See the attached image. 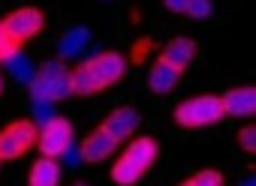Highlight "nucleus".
Returning a JSON list of instances; mask_svg holds the SVG:
<instances>
[{
  "label": "nucleus",
  "mask_w": 256,
  "mask_h": 186,
  "mask_svg": "<svg viewBox=\"0 0 256 186\" xmlns=\"http://www.w3.org/2000/svg\"><path fill=\"white\" fill-rule=\"evenodd\" d=\"M124 72H126V57L120 51H102L88 63H82L78 69H70L72 96H96L106 87L118 84Z\"/></svg>",
  "instance_id": "1"
},
{
  "label": "nucleus",
  "mask_w": 256,
  "mask_h": 186,
  "mask_svg": "<svg viewBox=\"0 0 256 186\" xmlns=\"http://www.w3.org/2000/svg\"><path fill=\"white\" fill-rule=\"evenodd\" d=\"M157 156H160V144L151 135H142V138L130 141L120 150V156L114 159V165H112V174H108L112 183L114 186H136L151 171Z\"/></svg>",
  "instance_id": "2"
},
{
  "label": "nucleus",
  "mask_w": 256,
  "mask_h": 186,
  "mask_svg": "<svg viewBox=\"0 0 256 186\" xmlns=\"http://www.w3.org/2000/svg\"><path fill=\"white\" fill-rule=\"evenodd\" d=\"M30 99H46V102H60L72 96V81H70V69L64 66V60H46L40 69H34L30 75Z\"/></svg>",
  "instance_id": "3"
},
{
  "label": "nucleus",
  "mask_w": 256,
  "mask_h": 186,
  "mask_svg": "<svg viewBox=\"0 0 256 186\" xmlns=\"http://www.w3.org/2000/svg\"><path fill=\"white\" fill-rule=\"evenodd\" d=\"M172 117L184 129H202V126H214V123L223 120V105H220V96L199 93V96H190V99L178 102Z\"/></svg>",
  "instance_id": "4"
},
{
  "label": "nucleus",
  "mask_w": 256,
  "mask_h": 186,
  "mask_svg": "<svg viewBox=\"0 0 256 186\" xmlns=\"http://www.w3.org/2000/svg\"><path fill=\"white\" fill-rule=\"evenodd\" d=\"M72 144H76V129H72V123L66 120V117H52V120H46L40 129H36V144L34 147H40V156H48V159H60V156H66L70 150H72Z\"/></svg>",
  "instance_id": "5"
},
{
  "label": "nucleus",
  "mask_w": 256,
  "mask_h": 186,
  "mask_svg": "<svg viewBox=\"0 0 256 186\" xmlns=\"http://www.w3.org/2000/svg\"><path fill=\"white\" fill-rule=\"evenodd\" d=\"M36 123L30 117H22V120H12L0 129V162H12V159H22L34 144H36Z\"/></svg>",
  "instance_id": "6"
},
{
  "label": "nucleus",
  "mask_w": 256,
  "mask_h": 186,
  "mask_svg": "<svg viewBox=\"0 0 256 186\" xmlns=\"http://www.w3.org/2000/svg\"><path fill=\"white\" fill-rule=\"evenodd\" d=\"M0 27H4V33L10 39H16L18 45H24V42H30L46 27V15L36 6H18L6 18H0Z\"/></svg>",
  "instance_id": "7"
},
{
  "label": "nucleus",
  "mask_w": 256,
  "mask_h": 186,
  "mask_svg": "<svg viewBox=\"0 0 256 186\" xmlns=\"http://www.w3.org/2000/svg\"><path fill=\"white\" fill-rule=\"evenodd\" d=\"M118 138L108 132V129H102V126H96L94 132H88V138L78 144V156H82V162H88V165H96V162H106L114 150H118Z\"/></svg>",
  "instance_id": "8"
},
{
  "label": "nucleus",
  "mask_w": 256,
  "mask_h": 186,
  "mask_svg": "<svg viewBox=\"0 0 256 186\" xmlns=\"http://www.w3.org/2000/svg\"><path fill=\"white\" fill-rule=\"evenodd\" d=\"M220 105H223V117H253L256 114V87L253 84L232 87V90L220 93Z\"/></svg>",
  "instance_id": "9"
},
{
  "label": "nucleus",
  "mask_w": 256,
  "mask_h": 186,
  "mask_svg": "<svg viewBox=\"0 0 256 186\" xmlns=\"http://www.w3.org/2000/svg\"><path fill=\"white\" fill-rule=\"evenodd\" d=\"M139 123H142V114H139L133 105H118V108H112V111L106 114V120H102L100 126L108 129L118 141H124V138H133V135H136Z\"/></svg>",
  "instance_id": "10"
},
{
  "label": "nucleus",
  "mask_w": 256,
  "mask_h": 186,
  "mask_svg": "<svg viewBox=\"0 0 256 186\" xmlns=\"http://www.w3.org/2000/svg\"><path fill=\"white\" fill-rule=\"evenodd\" d=\"M196 51H199V45H196L193 36H172V39L166 42L160 60H166L169 66H175L178 72H184V69L196 60Z\"/></svg>",
  "instance_id": "11"
},
{
  "label": "nucleus",
  "mask_w": 256,
  "mask_h": 186,
  "mask_svg": "<svg viewBox=\"0 0 256 186\" xmlns=\"http://www.w3.org/2000/svg\"><path fill=\"white\" fill-rule=\"evenodd\" d=\"M28 186H60V162L48 159V156H40L30 165Z\"/></svg>",
  "instance_id": "12"
},
{
  "label": "nucleus",
  "mask_w": 256,
  "mask_h": 186,
  "mask_svg": "<svg viewBox=\"0 0 256 186\" xmlns=\"http://www.w3.org/2000/svg\"><path fill=\"white\" fill-rule=\"evenodd\" d=\"M90 42V30L88 27H72L60 36L58 42V60H70V57H78Z\"/></svg>",
  "instance_id": "13"
},
{
  "label": "nucleus",
  "mask_w": 256,
  "mask_h": 186,
  "mask_svg": "<svg viewBox=\"0 0 256 186\" xmlns=\"http://www.w3.org/2000/svg\"><path fill=\"white\" fill-rule=\"evenodd\" d=\"M178 78H181V72L175 66H169L166 60H154V66L148 69V87L154 93H169L178 84Z\"/></svg>",
  "instance_id": "14"
},
{
  "label": "nucleus",
  "mask_w": 256,
  "mask_h": 186,
  "mask_svg": "<svg viewBox=\"0 0 256 186\" xmlns=\"http://www.w3.org/2000/svg\"><path fill=\"white\" fill-rule=\"evenodd\" d=\"M178 186H226V177H223L217 168H202V171H196L193 177L181 180Z\"/></svg>",
  "instance_id": "15"
},
{
  "label": "nucleus",
  "mask_w": 256,
  "mask_h": 186,
  "mask_svg": "<svg viewBox=\"0 0 256 186\" xmlns=\"http://www.w3.org/2000/svg\"><path fill=\"white\" fill-rule=\"evenodd\" d=\"M6 63H10V72H12V78H16V81H30V75H34V66H30V60H28V57H22V54H12Z\"/></svg>",
  "instance_id": "16"
},
{
  "label": "nucleus",
  "mask_w": 256,
  "mask_h": 186,
  "mask_svg": "<svg viewBox=\"0 0 256 186\" xmlns=\"http://www.w3.org/2000/svg\"><path fill=\"white\" fill-rule=\"evenodd\" d=\"M151 45H154V39L151 36H139L136 42H133V48H130V57H126V63H145V57H148V51H151Z\"/></svg>",
  "instance_id": "17"
},
{
  "label": "nucleus",
  "mask_w": 256,
  "mask_h": 186,
  "mask_svg": "<svg viewBox=\"0 0 256 186\" xmlns=\"http://www.w3.org/2000/svg\"><path fill=\"white\" fill-rule=\"evenodd\" d=\"M211 0H187V9H184V15H190L193 21H205L208 15H211Z\"/></svg>",
  "instance_id": "18"
},
{
  "label": "nucleus",
  "mask_w": 256,
  "mask_h": 186,
  "mask_svg": "<svg viewBox=\"0 0 256 186\" xmlns=\"http://www.w3.org/2000/svg\"><path fill=\"white\" fill-rule=\"evenodd\" d=\"M238 147L244 153H256V126L253 123H247V126L238 129Z\"/></svg>",
  "instance_id": "19"
},
{
  "label": "nucleus",
  "mask_w": 256,
  "mask_h": 186,
  "mask_svg": "<svg viewBox=\"0 0 256 186\" xmlns=\"http://www.w3.org/2000/svg\"><path fill=\"white\" fill-rule=\"evenodd\" d=\"M30 111H34V117H30L34 123H46V120H52V117H54V102H46V99H36Z\"/></svg>",
  "instance_id": "20"
},
{
  "label": "nucleus",
  "mask_w": 256,
  "mask_h": 186,
  "mask_svg": "<svg viewBox=\"0 0 256 186\" xmlns=\"http://www.w3.org/2000/svg\"><path fill=\"white\" fill-rule=\"evenodd\" d=\"M22 51V45L16 42V39H10L6 33H4V27H0V63H6L12 54H18Z\"/></svg>",
  "instance_id": "21"
},
{
  "label": "nucleus",
  "mask_w": 256,
  "mask_h": 186,
  "mask_svg": "<svg viewBox=\"0 0 256 186\" xmlns=\"http://www.w3.org/2000/svg\"><path fill=\"white\" fill-rule=\"evenodd\" d=\"M163 6H166L169 12H178V15H184V9H187V0H163Z\"/></svg>",
  "instance_id": "22"
},
{
  "label": "nucleus",
  "mask_w": 256,
  "mask_h": 186,
  "mask_svg": "<svg viewBox=\"0 0 256 186\" xmlns=\"http://www.w3.org/2000/svg\"><path fill=\"white\" fill-rule=\"evenodd\" d=\"M241 186H256V177H244V180H241Z\"/></svg>",
  "instance_id": "23"
},
{
  "label": "nucleus",
  "mask_w": 256,
  "mask_h": 186,
  "mask_svg": "<svg viewBox=\"0 0 256 186\" xmlns=\"http://www.w3.org/2000/svg\"><path fill=\"white\" fill-rule=\"evenodd\" d=\"M72 186H90V183H84V180H76V183H72Z\"/></svg>",
  "instance_id": "24"
},
{
  "label": "nucleus",
  "mask_w": 256,
  "mask_h": 186,
  "mask_svg": "<svg viewBox=\"0 0 256 186\" xmlns=\"http://www.w3.org/2000/svg\"><path fill=\"white\" fill-rule=\"evenodd\" d=\"M0 93H4V78H0Z\"/></svg>",
  "instance_id": "25"
}]
</instances>
